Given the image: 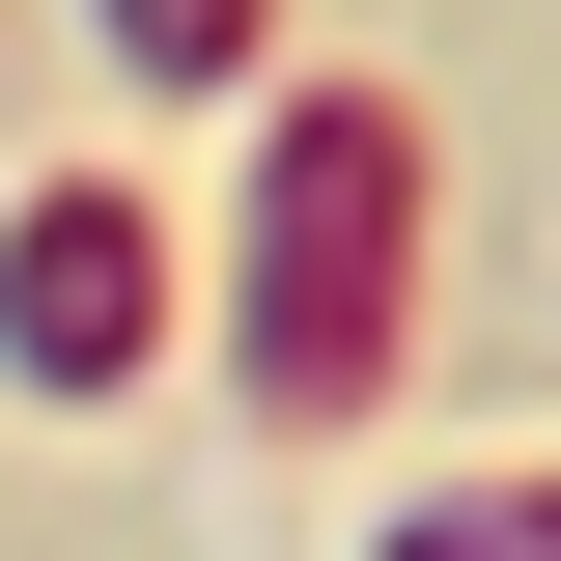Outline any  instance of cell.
<instances>
[{
    "instance_id": "obj_4",
    "label": "cell",
    "mask_w": 561,
    "mask_h": 561,
    "mask_svg": "<svg viewBox=\"0 0 561 561\" xmlns=\"http://www.w3.org/2000/svg\"><path fill=\"white\" fill-rule=\"evenodd\" d=\"M393 561H561V478H534V505H421Z\"/></svg>"
},
{
    "instance_id": "obj_1",
    "label": "cell",
    "mask_w": 561,
    "mask_h": 561,
    "mask_svg": "<svg viewBox=\"0 0 561 561\" xmlns=\"http://www.w3.org/2000/svg\"><path fill=\"white\" fill-rule=\"evenodd\" d=\"M393 309H421V113L393 84H280L253 197H225V365L280 421H365L393 393Z\"/></svg>"
},
{
    "instance_id": "obj_2",
    "label": "cell",
    "mask_w": 561,
    "mask_h": 561,
    "mask_svg": "<svg viewBox=\"0 0 561 561\" xmlns=\"http://www.w3.org/2000/svg\"><path fill=\"white\" fill-rule=\"evenodd\" d=\"M140 337H169V197L28 169V197H0V365H28V393H113Z\"/></svg>"
},
{
    "instance_id": "obj_3",
    "label": "cell",
    "mask_w": 561,
    "mask_h": 561,
    "mask_svg": "<svg viewBox=\"0 0 561 561\" xmlns=\"http://www.w3.org/2000/svg\"><path fill=\"white\" fill-rule=\"evenodd\" d=\"M140 84H280V0H84Z\"/></svg>"
}]
</instances>
